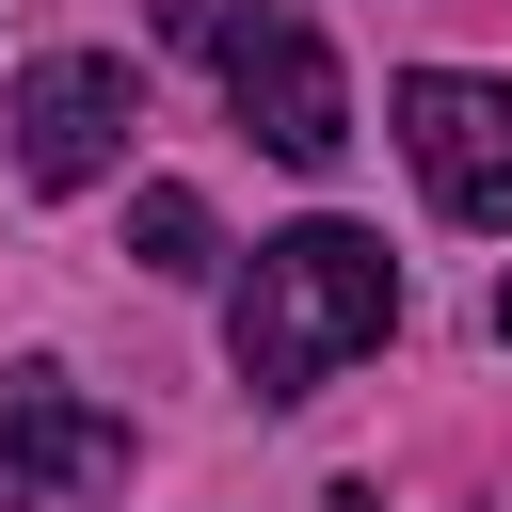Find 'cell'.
Here are the masks:
<instances>
[{
	"mask_svg": "<svg viewBox=\"0 0 512 512\" xmlns=\"http://www.w3.org/2000/svg\"><path fill=\"white\" fill-rule=\"evenodd\" d=\"M96 480H128V432H112L64 368H0V512H32V496H96Z\"/></svg>",
	"mask_w": 512,
	"mask_h": 512,
	"instance_id": "5",
	"label": "cell"
},
{
	"mask_svg": "<svg viewBox=\"0 0 512 512\" xmlns=\"http://www.w3.org/2000/svg\"><path fill=\"white\" fill-rule=\"evenodd\" d=\"M128 128H144V80H128L112 48L16 64V176H32V192H96V176L128 160Z\"/></svg>",
	"mask_w": 512,
	"mask_h": 512,
	"instance_id": "3",
	"label": "cell"
},
{
	"mask_svg": "<svg viewBox=\"0 0 512 512\" xmlns=\"http://www.w3.org/2000/svg\"><path fill=\"white\" fill-rule=\"evenodd\" d=\"M400 160L432 176L448 224H512V80L416 64V80H400Z\"/></svg>",
	"mask_w": 512,
	"mask_h": 512,
	"instance_id": "4",
	"label": "cell"
},
{
	"mask_svg": "<svg viewBox=\"0 0 512 512\" xmlns=\"http://www.w3.org/2000/svg\"><path fill=\"white\" fill-rule=\"evenodd\" d=\"M384 320H400V256H384L368 224H288V240H256V272H240L224 352H240L256 400H320L352 352H384Z\"/></svg>",
	"mask_w": 512,
	"mask_h": 512,
	"instance_id": "1",
	"label": "cell"
},
{
	"mask_svg": "<svg viewBox=\"0 0 512 512\" xmlns=\"http://www.w3.org/2000/svg\"><path fill=\"white\" fill-rule=\"evenodd\" d=\"M496 336H512V288H496Z\"/></svg>",
	"mask_w": 512,
	"mask_h": 512,
	"instance_id": "7",
	"label": "cell"
},
{
	"mask_svg": "<svg viewBox=\"0 0 512 512\" xmlns=\"http://www.w3.org/2000/svg\"><path fill=\"white\" fill-rule=\"evenodd\" d=\"M128 240H144V272H208V256H224V240H208V208H192L176 176H160V192L128 208Z\"/></svg>",
	"mask_w": 512,
	"mask_h": 512,
	"instance_id": "6",
	"label": "cell"
},
{
	"mask_svg": "<svg viewBox=\"0 0 512 512\" xmlns=\"http://www.w3.org/2000/svg\"><path fill=\"white\" fill-rule=\"evenodd\" d=\"M160 32L192 48V64H224V112L288 160V176H320L336 144H352V96H336V48L288 16V0H160Z\"/></svg>",
	"mask_w": 512,
	"mask_h": 512,
	"instance_id": "2",
	"label": "cell"
}]
</instances>
